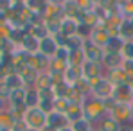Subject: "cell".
<instances>
[{"instance_id": "6da1fadb", "label": "cell", "mask_w": 133, "mask_h": 131, "mask_svg": "<svg viewBox=\"0 0 133 131\" xmlns=\"http://www.w3.org/2000/svg\"><path fill=\"white\" fill-rule=\"evenodd\" d=\"M81 108H83V117H85L88 122H92L94 126L108 115V113H106V108H104V104H103V101L94 99L92 95H88V97L83 101Z\"/></svg>"}, {"instance_id": "7a4b0ae2", "label": "cell", "mask_w": 133, "mask_h": 131, "mask_svg": "<svg viewBox=\"0 0 133 131\" xmlns=\"http://www.w3.org/2000/svg\"><path fill=\"white\" fill-rule=\"evenodd\" d=\"M22 122L25 124L27 129L42 131L47 126V113L40 108H27L22 117Z\"/></svg>"}, {"instance_id": "3957f363", "label": "cell", "mask_w": 133, "mask_h": 131, "mask_svg": "<svg viewBox=\"0 0 133 131\" xmlns=\"http://www.w3.org/2000/svg\"><path fill=\"white\" fill-rule=\"evenodd\" d=\"M111 93H113V85L106 77H101V79H95V81L90 83V95L94 99L106 101L111 97Z\"/></svg>"}, {"instance_id": "277c9868", "label": "cell", "mask_w": 133, "mask_h": 131, "mask_svg": "<svg viewBox=\"0 0 133 131\" xmlns=\"http://www.w3.org/2000/svg\"><path fill=\"white\" fill-rule=\"evenodd\" d=\"M104 66L103 63H95V61H85L81 65V74H83V79H87L88 83L95 81V79H101L104 77Z\"/></svg>"}, {"instance_id": "5b68a950", "label": "cell", "mask_w": 133, "mask_h": 131, "mask_svg": "<svg viewBox=\"0 0 133 131\" xmlns=\"http://www.w3.org/2000/svg\"><path fill=\"white\" fill-rule=\"evenodd\" d=\"M110 38H111V34L108 32V29L104 27V23H99V25L92 27V31H90V34H88V38H87V40L104 49L106 43L110 42Z\"/></svg>"}, {"instance_id": "8992f818", "label": "cell", "mask_w": 133, "mask_h": 131, "mask_svg": "<svg viewBox=\"0 0 133 131\" xmlns=\"http://www.w3.org/2000/svg\"><path fill=\"white\" fill-rule=\"evenodd\" d=\"M111 99H113L115 102H119V104H131L133 102V86H131V83L113 86Z\"/></svg>"}, {"instance_id": "52a82bcc", "label": "cell", "mask_w": 133, "mask_h": 131, "mask_svg": "<svg viewBox=\"0 0 133 131\" xmlns=\"http://www.w3.org/2000/svg\"><path fill=\"white\" fill-rule=\"evenodd\" d=\"M110 117H113L121 126H126V124H131V106L130 104H115V108L108 113Z\"/></svg>"}, {"instance_id": "ba28073f", "label": "cell", "mask_w": 133, "mask_h": 131, "mask_svg": "<svg viewBox=\"0 0 133 131\" xmlns=\"http://www.w3.org/2000/svg\"><path fill=\"white\" fill-rule=\"evenodd\" d=\"M83 54H85V59L87 61H95V63H103V58H104V49L99 47V45L92 43L88 40H85L83 45Z\"/></svg>"}, {"instance_id": "9c48e42d", "label": "cell", "mask_w": 133, "mask_h": 131, "mask_svg": "<svg viewBox=\"0 0 133 131\" xmlns=\"http://www.w3.org/2000/svg\"><path fill=\"white\" fill-rule=\"evenodd\" d=\"M104 77L110 81L113 86H119V85H128L131 83V77L119 66V68H111V70H106L104 72Z\"/></svg>"}, {"instance_id": "30bf717a", "label": "cell", "mask_w": 133, "mask_h": 131, "mask_svg": "<svg viewBox=\"0 0 133 131\" xmlns=\"http://www.w3.org/2000/svg\"><path fill=\"white\" fill-rule=\"evenodd\" d=\"M43 18H54V20H61L65 15H63V9H61V2H56V0H45L43 11H42Z\"/></svg>"}, {"instance_id": "8fae6325", "label": "cell", "mask_w": 133, "mask_h": 131, "mask_svg": "<svg viewBox=\"0 0 133 131\" xmlns=\"http://www.w3.org/2000/svg\"><path fill=\"white\" fill-rule=\"evenodd\" d=\"M58 49H59V47H58V43H56V40H54L52 36H47V38H43V40H40V49H38V52L52 59V58L56 56Z\"/></svg>"}, {"instance_id": "7c38bea8", "label": "cell", "mask_w": 133, "mask_h": 131, "mask_svg": "<svg viewBox=\"0 0 133 131\" xmlns=\"http://www.w3.org/2000/svg\"><path fill=\"white\" fill-rule=\"evenodd\" d=\"M77 31H79V22L76 20V16H63L61 18V31H59L61 34L70 38V36L77 34Z\"/></svg>"}, {"instance_id": "4fadbf2b", "label": "cell", "mask_w": 133, "mask_h": 131, "mask_svg": "<svg viewBox=\"0 0 133 131\" xmlns=\"http://www.w3.org/2000/svg\"><path fill=\"white\" fill-rule=\"evenodd\" d=\"M122 63V56L121 52H111V50H104V58H103V66L104 70H111V68H119Z\"/></svg>"}, {"instance_id": "5bb4252c", "label": "cell", "mask_w": 133, "mask_h": 131, "mask_svg": "<svg viewBox=\"0 0 133 131\" xmlns=\"http://www.w3.org/2000/svg\"><path fill=\"white\" fill-rule=\"evenodd\" d=\"M29 65L32 66L36 72H47L49 70V65H50V58H47V56L40 54V52L38 54H32Z\"/></svg>"}, {"instance_id": "9a60e30c", "label": "cell", "mask_w": 133, "mask_h": 131, "mask_svg": "<svg viewBox=\"0 0 133 131\" xmlns=\"http://www.w3.org/2000/svg\"><path fill=\"white\" fill-rule=\"evenodd\" d=\"M83 79V74H81V66H68L63 74V81H65L68 86H74L77 85L79 81Z\"/></svg>"}, {"instance_id": "2e32d148", "label": "cell", "mask_w": 133, "mask_h": 131, "mask_svg": "<svg viewBox=\"0 0 133 131\" xmlns=\"http://www.w3.org/2000/svg\"><path fill=\"white\" fill-rule=\"evenodd\" d=\"M65 126H68L65 115H61V113H58V111H52V113L47 115V128L58 131L59 128H65Z\"/></svg>"}, {"instance_id": "e0dca14e", "label": "cell", "mask_w": 133, "mask_h": 131, "mask_svg": "<svg viewBox=\"0 0 133 131\" xmlns=\"http://www.w3.org/2000/svg\"><path fill=\"white\" fill-rule=\"evenodd\" d=\"M18 74H20L22 81L25 83V86L31 88V86H34V81H36V77H38V74H40V72H36L31 65H25V66L20 68V72H18Z\"/></svg>"}, {"instance_id": "ac0fdd59", "label": "cell", "mask_w": 133, "mask_h": 131, "mask_svg": "<svg viewBox=\"0 0 133 131\" xmlns=\"http://www.w3.org/2000/svg\"><path fill=\"white\" fill-rule=\"evenodd\" d=\"M95 129L97 131H119L121 129V124H119L113 117L106 115L103 120H99V122L95 124Z\"/></svg>"}, {"instance_id": "d6986e66", "label": "cell", "mask_w": 133, "mask_h": 131, "mask_svg": "<svg viewBox=\"0 0 133 131\" xmlns=\"http://www.w3.org/2000/svg\"><path fill=\"white\" fill-rule=\"evenodd\" d=\"M52 85H54V77L50 75L49 70H47V72H40L38 77H36V81H34V88H38V90L52 88Z\"/></svg>"}, {"instance_id": "ffe728a7", "label": "cell", "mask_w": 133, "mask_h": 131, "mask_svg": "<svg viewBox=\"0 0 133 131\" xmlns=\"http://www.w3.org/2000/svg\"><path fill=\"white\" fill-rule=\"evenodd\" d=\"M20 49H22L23 52H27V54H38V49H40V42L34 38V36H31V34H27L25 38H23L22 45H20Z\"/></svg>"}, {"instance_id": "44dd1931", "label": "cell", "mask_w": 133, "mask_h": 131, "mask_svg": "<svg viewBox=\"0 0 133 131\" xmlns=\"http://www.w3.org/2000/svg\"><path fill=\"white\" fill-rule=\"evenodd\" d=\"M18 122V119L9 111V109H4L0 111V129H13V126Z\"/></svg>"}, {"instance_id": "7402d4cb", "label": "cell", "mask_w": 133, "mask_h": 131, "mask_svg": "<svg viewBox=\"0 0 133 131\" xmlns=\"http://www.w3.org/2000/svg\"><path fill=\"white\" fill-rule=\"evenodd\" d=\"M25 90L27 88L13 90L11 95H9V99H7V106H25Z\"/></svg>"}, {"instance_id": "603a6c76", "label": "cell", "mask_w": 133, "mask_h": 131, "mask_svg": "<svg viewBox=\"0 0 133 131\" xmlns=\"http://www.w3.org/2000/svg\"><path fill=\"white\" fill-rule=\"evenodd\" d=\"M4 83L9 86L11 92H13V90H20V88H27V86H25V83L22 81V77H20V74H16V72L7 74L5 79H4Z\"/></svg>"}, {"instance_id": "cb8c5ba5", "label": "cell", "mask_w": 133, "mask_h": 131, "mask_svg": "<svg viewBox=\"0 0 133 131\" xmlns=\"http://www.w3.org/2000/svg\"><path fill=\"white\" fill-rule=\"evenodd\" d=\"M40 104V92L34 86L27 88L25 90V106L27 108H38Z\"/></svg>"}, {"instance_id": "d4e9b609", "label": "cell", "mask_w": 133, "mask_h": 131, "mask_svg": "<svg viewBox=\"0 0 133 131\" xmlns=\"http://www.w3.org/2000/svg\"><path fill=\"white\" fill-rule=\"evenodd\" d=\"M87 97H88V95H87L85 92H81L77 86H70L68 92H66V99H68L72 104H83V101H85Z\"/></svg>"}, {"instance_id": "484cf974", "label": "cell", "mask_w": 133, "mask_h": 131, "mask_svg": "<svg viewBox=\"0 0 133 131\" xmlns=\"http://www.w3.org/2000/svg\"><path fill=\"white\" fill-rule=\"evenodd\" d=\"M65 119H66V122H68V126L74 124V122H77L79 119H83V108H81V104H70L68 111L65 113Z\"/></svg>"}, {"instance_id": "4316f807", "label": "cell", "mask_w": 133, "mask_h": 131, "mask_svg": "<svg viewBox=\"0 0 133 131\" xmlns=\"http://www.w3.org/2000/svg\"><path fill=\"white\" fill-rule=\"evenodd\" d=\"M29 34H31V36H34L38 42H40V40H43V38H47V36H50V34H49V31L45 29L43 22L32 23V25L29 27Z\"/></svg>"}, {"instance_id": "83f0119b", "label": "cell", "mask_w": 133, "mask_h": 131, "mask_svg": "<svg viewBox=\"0 0 133 131\" xmlns=\"http://www.w3.org/2000/svg\"><path fill=\"white\" fill-rule=\"evenodd\" d=\"M61 9H63L65 16H76L77 13H81L77 4H76V0H63L61 2Z\"/></svg>"}, {"instance_id": "f1b7e54d", "label": "cell", "mask_w": 133, "mask_h": 131, "mask_svg": "<svg viewBox=\"0 0 133 131\" xmlns=\"http://www.w3.org/2000/svg\"><path fill=\"white\" fill-rule=\"evenodd\" d=\"M85 54H83V49L81 50H72L70 52V58H68V66H81L85 63Z\"/></svg>"}, {"instance_id": "f546056e", "label": "cell", "mask_w": 133, "mask_h": 131, "mask_svg": "<svg viewBox=\"0 0 133 131\" xmlns=\"http://www.w3.org/2000/svg\"><path fill=\"white\" fill-rule=\"evenodd\" d=\"M70 101L66 99V97H56L54 99V111H58V113H61V115H65L68 108H70Z\"/></svg>"}, {"instance_id": "4dcf8cb0", "label": "cell", "mask_w": 133, "mask_h": 131, "mask_svg": "<svg viewBox=\"0 0 133 131\" xmlns=\"http://www.w3.org/2000/svg\"><path fill=\"white\" fill-rule=\"evenodd\" d=\"M122 45H124V40L121 36H111L110 42L106 43L104 50H111V52H121L122 50Z\"/></svg>"}, {"instance_id": "1f68e13d", "label": "cell", "mask_w": 133, "mask_h": 131, "mask_svg": "<svg viewBox=\"0 0 133 131\" xmlns=\"http://www.w3.org/2000/svg\"><path fill=\"white\" fill-rule=\"evenodd\" d=\"M95 126L92 124V122H88L85 117L83 119H79L77 122H74V124H70V129L72 131H90V129H94Z\"/></svg>"}, {"instance_id": "d6a6232c", "label": "cell", "mask_w": 133, "mask_h": 131, "mask_svg": "<svg viewBox=\"0 0 133 131\" xmlns=\"http://www.w3.org/2000/svg\"><path fill=\"white\" fill-rule=\"evenodd\" d=\"M68 85L65 81H58L52 85V92H54V97H66V92H68Z\"/></svg>"}, {"instance_id": "836d02e7", "label": "cell", "mask_w": 133, "mask_h": 131, "mask_svg": "<svg viewBox=\"0 0 133 131\" xmlns=\"http://www.w3.org/2000/svg\"><path fill=\"white\" fill-rule=\"evenodd\" d=\"M70 52H72V50H70L68 47H59L54 58H56V59H59V61H65V63H68V58H70Z\"/></svg>"}, {"instance_id": "e575fe53", "label": "cell", "mask_w": 133, "mask_h": 131, "mask_svg": "<svg viewBox=\"0 0 133 131\" xmlns=\"http://www.w3.org/2000/svg\"><path fill=\"white\" fill-rule=\"evenodd\" d=\"M121 56L128 58V59H133V42H124L122 50H121Z\"/></svg>"}, {"instance_id": "d590c367", "label": "cell", "mask_w": 133, "mask_h": 131, "mask_svg": "<svg viewBox=\"0 0 133 131\" xmlns=\"http://www.w3.org/2000/svg\"><path fill=\"white\" fill-rule=\"evenodd\" d=\"M121 68L133 79V59H128V58H122V63H121Z\"/></svg>"}, {"instance_id": "8d00e7d4", "label": "cell", "mask_w": 133, "mask_h": 131, "mask_svg": "<svg viewBox=\"0 0 133 131\" xmlns=\"http://www.w3.org/2000/svg\"><path fill=\"white\" fill-rule=\"evenodd\" d=\"M9 95H11V90H9V86H7L4 81H0V99L7 101V99H9Z\"/></svg>"}, {"instance_id": "74e56055", "label": "cell", "mask_w": 133, "mask_h": 131, "mask_svg": "<svg viewBox=\"0 0 133 131\" xmlns=\"http://www.w3.org/2000/svg\"><path fill=\"white\" fill-rule=\"evenodd\" d=\"M13 9V2L11 0H0V11L2 13H9Z\"/></svg>"}, {"instance_id": "f35d334b", "label": "cell", "mask_w": 133, "mask_h": 131, "mask_svg": "<svg viewBox=\"0 0 133 131\" xmlns=\"http://www.w3.org/2000/svg\"><path fill=\"white\" fill-rule=\"evenodd\" d=\"M7 74H9V70H7V66H5L4 63H2V61H0V81H4Z\"/></svg>"}, {"instance_id": "ab89813d", "label": "cell", "mask_w": 133, "mask_h": 131, "mask_svg": "<svg viewBox=\"0 0 133 131\" xmlns=\"http://www.w3.org/2000/svg\"><path fill=\"white\" fill-rule=\"evenodd\" d=\"M5 23H7V13H2L0 11V27L5 25Z\"/></svg>"}, {"instance_id": "60d3db41", "label": "cell", "mask_w": 133, "mask_h": 131, "mask_svg": "<svg viewBox=\"0 0 133 131\" xmlns=\"http://www.w3.org/2000/svg\"><path fill=\"white\" fill-rule=\"evenodd\" d=\"M119 131H133V124H126V126H121Z\"/></svg>"}, {"instance_id": "b9f144b4", "label": "cell", "mask_w": 133, "mask_h": 131, "mask_svg": "<svg viewBox=\"0 0 133 131\" xmlns=\"http://www.w3.org/2000/svg\"><path fill=\"white\" fill-rule=\"evenodd\" d=\"M4 109H7V101L0 99V111H4Z\"/></svg>"}, {"instance_id": "7bdbcfd3", "label": "cell", "mask_w": 133, "mask_h": 131, "mask_svg": "<svg viewBox=\"0 0 133 131\" xmlns=\"http://www.w3.org/2000/svg\"><path fill=\"white\" fill-rule=\"evenodd\" d=\"M58 131H72V129H70V126H65V128H59Z\"/></svg>"}, {"instance_id": "ee69618b", "label": "cell", "mask_w": 133, "mask_h": 131, "mask_svg": "<svg viewBox=\"0 0 133 131\" xmlns=\"http://www.w3.org/2000/svg\"><path fill=\"white\" fill-rule=\"evenodd\" d=\"M90 2H92L94 5H99V4H101V0H90Z\"/></svg>"}, {"instance_id": "f6af8a7d", "label": "cell", "mask_w": 133, "mask_h": 131, "mask_svg": "<svg viewBox=\"0 0 133 131\" xmlns=\"http://www.w3.org/2000/svg\"><path fill=\"white\" fill-rule=\"evenodd\" d=\"M130 106H131V124H133V102L130 104Z\"/></svg>"}, {"instance_id": "bcb514c9", "label": "cell", "mask_w": 133, "mask_h": 131, "mask_svg": "<svg viewBox=\"0 0 133 131\" xmlns=\"http://www.w3.org/2000/svg\"><path fill=\"white\" fill-rule=\"evenodd\" d=\"M0 58H2V49H0Z\"/></svg>"}, {"instance_id": "7dc6e473", "label": "cell", "mask_w": 133, "mask_h": 131, "mask_svg": "<svg viewBox=\"0 0 133 131\" xmlns=\"http://www.w3.org/2000/svg\"><path fill=\"white\" fill-rule=\"evenodd\" d=\"M90 131H97V129H95V128H94V129H90Z\"/></svg>"}, {"instance_id": "c3c4849f", "label": "cell", "mask_w": 133, "mask_h": 131, "mask_svg": "<svg viewBox=\"0 0 133 131\" xmlns=\"http://www.w3.org/2000/svg\"><path fill=\"white\" fill-rule=\"evenodd\" d=\"M25 131H34V129H25Z\"/></svg>"}, {"instance_id": "681fc988", "label": "cell", "mask_w": 133, "mask_h": 131, "mask_svg": "<svg viewBox=\"0 0 133 131\" xmlns=\"http://www.w3.org/2000/svg\"><path fill=\"white\" fill-rule=\"evenodd\" d=\"M131 86H133V79H131Z\"/></svg>"}]
</instances>
